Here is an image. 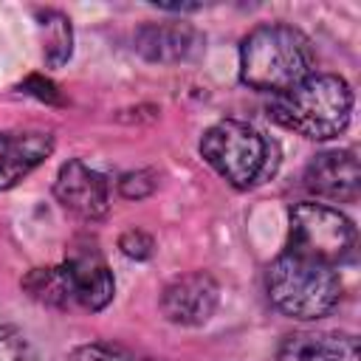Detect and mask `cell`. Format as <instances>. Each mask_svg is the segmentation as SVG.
Masks as SVG:
<instances>
[{"instance_id": "5b68a950", "label": "cell", "mask_w": 361, "mask_h": 361, "mask_svg": "<svg viewBox=\"0 0 361 361\" xmlns=\"http://www.w3.org/2000/svg\"><path fill=\"white\" fill-rule=\"evenodd\" d=\"M285 251L338 268L355 254V226L327 203H296L288 212Z\"/></svg>"}, {"instance_id": "2e32d148", "label": "cell", "mask_w": 361, "mask_h": 361, "mask_svg": "<svg viewBox=\"0 0 361 361\" xmlns=\"http://www.w3.org/2000/svg\"><path fill=\"white\" fill-rule=\"evenodd\" d=\"M0 361H39L28 336L11 324H0Z\"/></svg>"}, {"instance_id": "52a82bcc", "label": "cell", "mask_w": 361, "mask_h": 361, "mask_svg": "<svg viewBox=\"0 0 361 361\" xmlns=\"http://www.w3.org/2000/svg\"><path fill=\"white\" fill-rule=\"evenodd\" d=\"M62 265L68 271L76 307L96 313V310H104L110 305V299L116 293L113 271L93 240H87V237L76 240Z\"/></svg>"}, {"instance_id": "9a60e30c", "label": "cell", "mask_w": 361, "mask_h": 361, "mask_svg": "<svg viewBox=\"0 0 361 361\" xmlns=\"http://www.w3.org/2000/svg\"><path fill=\"white\" fill-rule=\"evenodd\" d=\"M68 361H158L141 350H133L127 344H116V341H90L76 347Z\"/></svg>"}, {"instance_id": "277c9868", "label": "cell", "mask_w": 361, "mask_h": 361, "mask_svg": "<svg viewBox=\"0 0 361 361\" xmlns=\"http://www.w3.org/2000/svg\"><path fill=\"white\" fill-rule=\"evenodd\" d=\"M200 155L234 189H251L276 169V144L240 118L212 124L200 138Z\"/></svg>"}, {"instance_id": "8992f818", "label": "cell", "mask_w": 361, "mask_h": 361, "mask_svg": "<svg viewBox=\"0 0 361 361\" xmlns=\"http://www.w3.org/2000/svg\"><path fill=\"white\" fill-rule=\"evenodd\" d=\"M54 195L65 212L85 223H96L110 212V183L102 172L87 166L79 158H71L59 166L54 180Z\"/></svg>"}, {"instance_id": "7c38bea8", "label": "cell", "mask_w": 361, "mask_h": 361, "mask_svg": "<svg viewBox=\"0 0 361 361\" xmlns=\"http://www.w3.org/2000/svg\"><path fill=\"white\" fill-rule=\"evenodd\" d=\"M276 361H361L358 338L338 330L293 333L279 344Z\"/></svg>"}, {"instance_id": "ac0fdd59", "label": "cell", "mask_w": 361, "mask_h": 361, "mask_svg": "<svg viewBox=\"0 0 361 361\" xmlns=\"http://www.w3.org/2000/svg\"><path fill=\"white\" fill-rule=\"evenodd\" d=\"M118 248H121V254L130 257V259H149L152 251H155V240H152L147 231H141V228H130V231L121 234Z\"/></svg>"}, {"instance_id": "ba28073f", "label": "cell", "mask_w": 361, "mask_h": 361, "mask_svg": "<svg viewBox=\"0 0 361 361\" xmlns=\"http://www.w3.org/2000/svg\"><path fill=\"white\" fill-rule=\"evenodd\" d=\"M220 302V285L209 271H189L166 282L161 290V313L180 327L206 324Z\"/></svg>"}, {"instance_id": "6da1fadb", "label": "cell", "mask_w": 361, "mask_h": 361, "mask_svg": "<svg viewBox=\"0 0 361 361\" xmlns=\"http://www.w3.org/2000/svg\"><path fill=\"white\" fill-rule=\"evenodd\" d=\"M313 45L307 34L285 23H265L251 28L240 42L243 85L279 96L313 73Z\"/></svg>"}, {"instance_id": "d6986e66", "label": "cell", "mask_w": 361, "mask_h": 361, "mask_svg": "<svg viewBox=\"0 0 361 361\" xmlns=\"http://www.w3.org/2000/svg\"><path fill=\"white\" fill-rule=\"evenodd\" d=\"M25 93H31L34 99H39V102H48V104H62V96H59V90H56V85L51 82V79H45V76H28L23 85H20Z\"/></svg>"}, {"instance_id": "3957f363", "label": "cell", "mask_w": 361, "mask_h": 361, "mask_svg": "<svg viewBox=\"0 0 361 361\" xmlns=\"http://www.w3.org/2000/svg\"><path fill=\"white\" fill-rule=\"evenodd\" d=\"M265 293L282 316L316 322L341 299L338 268L282 251L265 271Z\"/></svg>"}, {"instance_id": "5bb4252c", "label": "cell", "mask_w": 361, "mask_h": 361, "mask_svg": "<svg viewBox=\"0 0 361 361\" xmlns=\"http://www.w3.org/2000/svg\"><path fill=\"white\" fill-rule=\"evenodd\" d=\"M37 23H39V31H42V54H45V62L48 68H59L71 59V51H73V28H71V20L56 11V8H39L37 11Z\"/></svg>"}, {"instance_id": "ffe728a7", "label": "cell", "mask_w": 361, "mask_h": 361, "mask_svg": "<svg viewBox=\"0 0 361 361\" xmlns=\"http://www.w3.org/2000/svg\"><path fill=\"white\" fill-rule=\"evenodd\" d=\"M161 11H175V14H189V11H200L203 3H155Z\"/></svg>"}, {"instance_id": "e0dca14e", "label": "cell", "mask_w": 361, "mask_h": 361, "mask_svg": "<svg viewBox=\"0 0 361 361\" xmlns=\"http://www.w3.org/2000/svg\"><path fill=\"white\" fill-rule=\"evenodd\" d=\"M158 189V172L155 169H133L118 178V195L127 200H144Z\"/></svg>"}, {"instance_id": "9c48e42d", "label": "cell", "mask_w": 361, "mask_h": 361, "mask_svg": "<svg viewBox=\"0 0 361 361\" xmlns=\"http://www.w3.org/2000/svg\"><path fill=\"white\" fill-rule=\"evenodd\" d=\"M135 51L147 62H192L206 51V37L189 23H144L133 37Z\"/></svg>"}, {"instance_id": "8fae6325", "label": "cell", "mask_w": 361, "mask_h": 361, "mask_svg": "<svg viewBox=\"0 0 361 361\" xmlns=\"http://www.w3.org/2000/svg\"><path fill=\"white\" fill-rule=\"evenodd\" d=\"M54 152V135L45 130L0 133V192L17 186Z\"/></svg>"}, {"instance_id": "30bf717a", "label": "cell", "mask_w": 361, "mask_h": 361, "mask_svg": "<svg viewBox=\"0 0 361 361\" xmlns=\"http://www.w3.org/2000/svg\"><path fill=\"white\" fill-rule=\"evenodd\" d=\"M305 189L324 200L353 203L361 189L355 149H327L313 155L305 166Z\"/></svg>"}, {"instance_id": "4fadbf2b", "label": "cell", "mask_w": 361, "mask_h": 361, "mask_svg": "<svg viewBox=\"0 0 361 361\" xmlns=\"http://www.w3.org/2000/svg\"><path fill=\"white\" fill-rule=\"evenodd\" d=\"M20 285H23V290H25L34 302H39V305H45V307H56V310H71V307H76L65 265L31 268V271L23 276Z\"/></svg>"}, {"instance_id": "7a4b0ae2", "label": "cell", "mask_w": 361, "mask_h": 361, "mask_svg": "<svg viewBox=\"0 0 361 361\" xmlns=\"http://www.w3.org/2000/svg\"><path fill=\"white\" fill-rule=\"evenodd\" d=\"M271 116L285 130L310 141H330L341 135L353 116V90L336 73H310L296 87L274 96Z\"/></svg>"}]
</instances>
